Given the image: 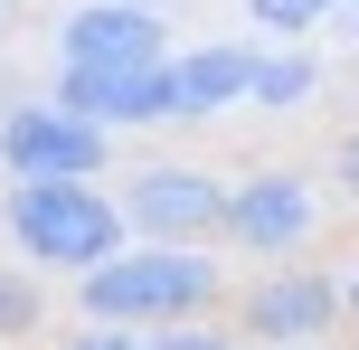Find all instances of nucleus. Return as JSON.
<instances>
[{"instance_id":"obj_8","label":"nucleus","mask_w":359,"mask_h":350,"mask_svg":"<svg viewBox=\"0 0 359 350\" xmlns=\"http://www.w3.org/2000/svg\"><path fill=\"white\" fill-rule=\"evenodd\" d=\"M57 105L86 123H180V67H57Z\"/></svg>"},{"instance_id":"obj_18","label":"nucleus","mask_w":359,"mask_h":350,"mask_svg":"<svg viewBox=\"0 0 359 350\" xmlns=\"http://www.w3.org/2000/svg\"><path fill=\"white\" fill-rule=\"evenodd\" d=\"M312 350H341V341H312Z\"/></svg>"},{"instance_id":"obj_11","label":"nucleus","mask_w":359,"mask_h":350,"mask_svg":"<svg viewBox=\"0 0 359 350\" xmlns=\"http://www.w3.org/2000/svg\"><path fill=\"white\" fill-rule=\"evenodd\" d=\"M38 332H48L38 275H29V265H0V350H19V341H38Z\"/></svg>"},{"instance_id":"obj_12","label":"nucleus","mask_w":359,"mask_h":350,"mask_svg":"<svg viewBox=\"0 0 359 350\" xmlns=\"http://www.w3.org/2000/svg\"><path fill=\"white\" fill-rule=\"evenodd\" d=\"M350 0H246V19L265 38H303V29H322V19H341Z\"/></svg>"},{"instance_id":"obj_13","label":"nucleus","mask_w":359,"mask_h":350,"mask_svg":"<svg viewBox=\"0 0 359 350\" xmlns=\"http://www.w3.org/2000/svg\"><path fill=\"white\" fill-rule=\"evenodd\" d=\"M142 350H246L227 322H170V332H142Z\"/></svg>"},{"instance_id":"obj_1","label":"nucleus","mask_w":359,"mask_h":350,"mask_svg":"<svg viewBox=\"0 0 359 350\" xmlns=\"http://www.w3.org/2000/svg\"><path fill=\"white\" fill-rule=\"evenodd\" d=\"M76 322L104 332H170V322H227V246H142L76 284Z\"/></svg>"},{"instance_id":"obj_16","label":"nucleus","mask_w":359,"mask_h":350,"mask_svg":"<svg viewBox=\"0 0 359 350\" xmlns=\"http://www.w3.org/2000/svg\"><path fill=\"white\" fill-rule=\"evenodd\" d=\"M341 313L359 322V265H350V275H341Z\"/></svg>"},{"instance_id":"obj_9","label":"nucleus","mask_w":359,"mask_h":350,"mask_svg":"<svg viewBox=\"0 0 359 350\" xmlns=\"http://www.w3.org/2000/svg\"><path fill=\"white\" fill-rule=\"evenodd\" d=\"M180 123H217L255 95V48L246 38H208V48H180Z\"/></svg>"},{"instance_id":"obj_19","label":"nucleus","mask_w":359,"mask_h":350,"mask_svg":"<svg viewBox=\"0 0 359 350\" xmlns=\"http://www.w3.org/2000/svg\"><path fill=\"white\" fill-rule=\"evenodd\" d=\"M0 19H10V0H0Z\"/></svg>"},{"instance_id":"obj_20","label":"nucleus","mask_w":359,"mask_h":350,"mask_svg":"<svg viewBox=\"0 0 359 350\" xmlns=\"http://www.w3.org/2000/svg\"><path fill=\"white\" fill-rule=\"evenodd\" d=\"M350 350H359V341H350Z\"/></svg>"},{"instance_id":"obj_5","label":"nucleus","mask_w":359,"mask_h":350,"mask_svg":"<svg viewBox=\"0 0 359 350\" xmlns=\"http://www.w3.org/2000/svg\"><path fill=\"white\" fill-rule=\"evenodd\" d=\"M227 332L246 341V350H312V341L350 332V313H341V275H322V265H265V275L236 294Z\"/></svg>"},{"instance_id":"obj_6","label":"nucleus","mask_w":359,"mask_h":350,"mask_svg":"<svg viewBox=\"0 0 359 350\" xmlns=\"http://www.w3.org/2000/svg\"><path fill=\"white\" fill-rule=\"evenodd\" d=\"M114 170V133L67 114L57 95H29V105L0 123V180H104Z\"/></svg>"},{"instance_id":"obj_17","label":"nucleus","mask_w":359,"mask_h":350,"mask_svg":"<svg viewBox=\"0 0 359 350\" xmlns=\"http://www.w3.org/2000/svg\"><path fill=\"white\" fill-rule=\"evenodd\" d=\"M331 29H341V38H350V48H359V0H350V10H341V19H331Z\"/></svg>"},{"instance_id":"obj_14","label":"nucleus","mask_w":359,"mask_h":350,"mask_svg":"<svg viewBox=\"0 0 359 350\" xmlns=\"http://www.w3.org/2000/svg\"><path fill=\"white\" fill-rule=\"evenodd\" d=\"M331 189H341V199H359V123L331 142Z\"/></svg>"},{"instance_id":"obj_7","label":"nucleus","mask_w":359,"mask_h":350,"mask_svg":"<svg viewBox=\"0 0 359 350\" xmlns=\"http://www.w3.org/2000/svg\"><path fill=\"white\" fill-rule=\"evenodd\" d=\"M57 67H170V10H151V0H76L57 19Z\"/></svg>"},{"instance_id":"obj_2","label":"nucleus","mask_w":359,"mask_h":350,"mask_svg":"<svg viewBox=\"0 0 359 350\" xmlns=\"http://www.w3.org/2000/svg\"><path fill=\"white\" fill-rule=\"evenodd\" d=\"M0 237L19 246V265H48V275L86 284L95 265H114L133 246V227H123L104 180H19V189H0Z\"/></svg>"},{"instance_id":"obj_3","label":"nucleus","mask_w":359,"mask_h":350,"mask_svg":"<svg viewBox=\"0 0 359 350\" xmlns=\"http://www.w3.org/2000/svg\"><path fill=\"white\" fill-rule=\"evenodd\" d=\"M227 256L246 265H312V237H322V189L293 161H255L227 180V218H217Z\"/></svg>"},{"instance_id":"obj_15","label":"nucleus","mask_w":359,"mask_h":350,"mask_svg":"<svg viewBox=\"0 0 359 350\" xmlns=\"http://www.w3.org/2000/svg\"><path fill=\"white\" fill-rule=\"evenodd\" d=\"M57 350H142V332H104V322H76Z\"/></svg>"},{"instance_id":"obj_4","label":"nucleus","mask_w":359,"mask_h":350,"mask_svg":"<svg viewBox=\"0 0 359 350\" xmlns=\"http://www.w3.org/2000/svg\"><path fill=\"white\" fill-rule=\"evenodd\" d=\"M123 227L142 246H217V218H227V180L208 161H133L123 189H114Z\"/></svg>"},{"instance_id":"obj_10","label":"nucleus","mask_w":359,"mask_h":350,"mask_svg":"<svg viewBox=\"0 0 359 350\" xmlns=\"http://www.w3.org/2000/svg\"><path fill=\"white\" fill-rule=\"evenodd\" d=\"M322 57L303 48V38H274V48H255V95L246 105H265V114H303V105H322Z\"/></svg>"}]
</instances>
